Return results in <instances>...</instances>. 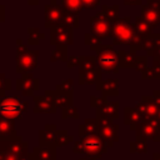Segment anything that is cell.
Wrapping results in <instances>:
<instances>
[{"label":"cell","instance_id":"6da1fadb","mask_svg":"<svg viewBox=\"0 0 160 160\" xmlns=\"http://www.w3.org/2000/svg\"><path fill=\"white\" fill-rule=\"evenodd\" d=\"M96 62L98 68L102 72H119L120 69V60H119V51L114 50L112 44H102L96 51Z\"/></svg>","mask_w":160,"mask_h":160},{"label":"cell","instance_id":"7a4b0ae2","mask_svg":"<svg viewBox=\"0 0 160 160\" xmlns=\"http://www.w3.org/2000/svg\"><path fill=\"white\" fill-rule=\"evenodd\" d=\"M39 54L38 50H29L28 46L22 44L21 39H16V72L21 75L32 72L38 65Z\"/></svg>","mask_w":160,"mask_h":160},{"label":"cell","instance_id":"3957f363","mask_svg":"<svg viewBox=\"0 0 160 160\" xmlns=\"http://www.w3.org/2000/svg\"><path fill=\"white\" fill-rule=\"evenodd\" d=\"M135 35H136V30L134 24L131 22L130 16L119 18L115 22H112V26H111L112 45H119V44L130 45Z\"/></svg>","mask_w":160,"mask_h":160},{"label":"cell","instance_id":"277c9868","mask_svg":"<svg viewBox=\"0 0 160 160\" xmlns=\"http://www.w3.org/2000/svg\"><path fill=\"white\" fill-rule=\"evenodd\" d=\"M26 108V101L19 96H2L0 99V119H18L22 115Z\"/></svg>","mask_w":160,"mask_h":160},{"label":"cell","instance_id":"5b68a950","mask_svg":"<svg viewBox=\"0 0 160 160\" xmlns=\"http://www.w3.org/2000/svg\"><path fill=\"white\" fill-rule=\"evenodd\" d=\"M96 119H98V124H99L100 138L104 140L106 146H112L114 142H116L119 140V136H118L119 126L116 124H114L112 120H110L102 115H98Z\"/></svg>","mask_w":160,"mask_h":160},{"label":"cell","instance_id":"8992f818","mask_svg":"<svg viewBox=\"0 0 160 160\" xmlns=\"http://www.w3.org/2000/svg\"><path fill=\"white\" fill-rule=\"evenodd\" d=\"M50 44L56 45H72L74 44V29L60 24L50 28Z\"/></svg>","mask_w":160,"mask_h":160},{"label":"cell","instance_id":"52a82bcc","mask_svg":"<svg viewBox=\"0 0 160 160\" xmlns=\"http://www.w3.org/2000/svg\"><path fill=\"white\" fill-rule=\"evenodd\" d=\"M111 26L112 24L104 16L101 11H98L90 16V32L99 36L101 40L111 38Z\"/></svg>","mask_w":160,"mask_h":160},{"label":"cell","instance_id":"ba28073f","mask_svg":"<svg viewBox=\"0 0 160 160\" xmlns=\"http://www.w3.org/2000/svg\"><path fill=\"white\" fill-rule=\"evenodd\" d=\"M84 152H86L89 156H95V158H101L104 152H106V144L104 140L100 138V135H89V136H82V140L80 144Z\"/></svg>","mask_w":160,"mask_h":160},{"label":"cell","instance_id":"9c48e42d","mask_svg":"<svg viewBox=\"0 0 160 160\" xmlns=\"http://www.w3.org/2000/svg\"><path fill=\"white\" fill-rule=\"evenodd\" d=\"M65 14H66V10L61 5L51 4V2L44 5V16H45L44 26L49 29V28L62 24Z\"/></svg>","mask_w":160,"mask_h":160},{"label":"cell","instance_id":"30bf717a","mask_svg":"<svg viewBox=\"0 0 160 160\" xmlns=\"http://www.w3.org/2000/svg\"><path fill=\"white\" fill-rule=\"evenodd\" d=\"M159 128H160V120L158 118L144 120L135 129L136 139H141V140H145V141H148V140H152L154 141Z\"/></svg>","mask_w":160,"mask_h":160},{"label":"cell","instance_id":"8fae6325","mask_svg":"<svg viewBox=\"0 0 160 160\" xmlns=\"http://www.w3.org/2000/svg\"><path fill=\"white\" fill-rule=\"evenodd\" d=\"M40 82L39 79L34 78L32 72H25L20 79L16 80V90H19L24 96L34 95L36 90H39Z\"/></svg>","mask_w":160,"mask_h":160},{"label":"cell","instance_id":"7c38bea8","mask_svg":"<svg viewBox=\"0 0 160 160\" xmlns=\"http://www.w3.org/2000/svg\"><path fill=\"white\" fill-rule=\"evenodd\" d=\"M135 108L144 115L145 120L158 118L159 110H160V108L155 104L152 95H151V96H149V95H142V96H141V100L135 105Z\"/></svg>","mask_w":160,"mask_h":160},{"label":"cell","instance_id":"4fadbf2b","mask_svg":"<svg viewBox=\"0 0 160 160\" xmlns=\"http://www.w3.org/2000/svg\"><path fill=\"white\" fill-rule=\"evenodd\" d=\"M44 95L50 98L56 108L58 106L66 108V106L72 105V92H61L58 90H46Z\"/></svg>","mask_w":160,"mask_h":160},{"label":"cell","instance_id":"5bb4252c","mask_svg":"<svg viewBox=\"0 0 160 160\" xmlns=\"http://www.w3.org/2000/svg\"><path fill=\"white\" fill-rule=\"evenodd\" d=\"M96 90H99L104 99L108 96H118L119 95V80L118 79H106L101 80L95 85Z\"/></svg>","mask_w":160,"mask_h":160},{"label":"cell","instance_id":"9a60e30c","mask_svg":"<svg viewBox=\"0 0 160 160\" xmlns=\"http://www.w3.org/2000/svg\"><path fill=\"white\" fill-rule=\"evenodd\" d=\"M145 120L144 115L136 109V108H130V106H126L124 109V122L126 125H130V129L135 131L136 126Z\"/></svg>","mask_w":160,"mask_h":160},{"label":"cell","instance_id":"2e32d148","mask_svg":"<svg viewBox=\"0 0 160 160\" xmlns=\"http://www.w3.org/2000/svg\"><path fill=\"white\" fill-rule=\"evenodd\" d=\"M34 101H35V106H34L35 112H55L56 111V106L54 105L52 100L46 95H35Z\"/></svg>","mask_w":160,"mask_h":160},{"label":"cell","instance_id":"e0dca14e","mask_svg":"<svg viewBox=\"0 0 160 160\" xmlns=\"http://www.w3.org/2000/svg\"><path fill=\"white\" fill-rule=\"evenodd\" d=\"M96 115H102L110 120L119 118V102L118 101H105L99 109H96Z\"/></svg>","mask_w":160,"mask_h":160},{"label":"cell","instance_id":"ac0fdd59","mask_svg":"<svg viewBox=\"0 0 160 160\" xmlns=\"http://www.w3.org/2000/svg\"><path fill=\"white\" fill-rule=\"evenodd\" d=\"M101 75L102 71L100 70V68H96L92 71H88V72H82L79 74V84L84 85H96L101 81Z\"/></svg>","mask_w":160,"mask_h":160},{"label":"cell","instance_id":"d6986e66","mask_svg":"<svg viewBox=\"0 0 160 160\" xmlns=\"http://www.w3.org/2000/svg\"><path fill=\"white\" fill-rule=\"evenodd\" d=\"M141 16L152 26V29L160 24V11L149 8L146 4L141 5Z\"/></svg>","mask_w":160,"mask_h":160},{"label":"cell","instance_id":"ffe728a7","mask_svg":"<svg viewBox=\"0 0 160 160\" xmlns=\"http://www.w3.org/2000/svg\"><path fill=\"white\" fill-rule=\"evenodd\" d=\"M134 26H135L136 34L140 35L141 38H149V36L152 34V26H151L141 15H139V16L135 18Z\"/></svg>","mask_w":160,"mask_h":160},{"label":"cell","instance_id":"44dd1931","mask_svg":"<svg viewBox=\"0 0 160 160\" xmlns=\"http://www.w3.org/2000/svg\"><path fill=\"white\" fill-rule=\"evenodd\" d=\"M80 59H81V62H80V66H79V74L92 71L98 68L96 56H94V55H80Z\"/></svg>","mask_w":160,"mask_h":160},{"label":"cell","instance_id":"7402d4cb","mask_svg":"<svg viewBox=\"0 0 160 160\" xmlns=\"http://www.w3.org/2000/svg\"><path fill=\"white\" fill-rule=\"evenodd\" d=\"M80 134H81V136L99 135V124H98V119H88V120L80 126Z\"/></svg>","mask_w":160,"mask_h":160},{"label":"cell","instance_id":"603a6c76","mask_svg":"<svg viewBox=\"0 0 160 160\" xmlns=\"http://www.w3.org/2000/svg\"><path fill=\"white\" fill-rule=\"evenodd\" d=\"M136 52L132 51H119V60H120V68H132L136 61Z\"/></svg>","mask_w":160,"mask_h":160},{"label":"cell","instance_id":"cb8c5ba5","mask_svg":"<svg viewBox=\"0 0 160 160\" xmlns=\"http://www.w3.org/2000/svg\"><path fill=\"white\" fill-rule=\"evenodd\" d=\"M68 59H69V55H68V46L66 45H56L55 49L52 50L51 55H50L51 62H55V61L66 62Z\"/></svg>","mask_w":160,"mask_h":160},{"label":"cell","instance_id":"d4e9b609","mask_svg":"<svg viewBox=\"0 0 160 160\" xmlns=\"http://www.w3.org/2000/svg\"><path fill=\"white\" fill-rule=\"evenodd\" d=\"M104 16L112 24L115 22L118 19H119V5L118 4H114V5H106V4H102L101 5V10H100Z\"/></svg>","mask_w":160,"mask_h":160},{"label":"cell","instance_id":"484cf974","mask_svg":"<svg viewBox=\"0 0 160 160\" xmlns=\"http://www.w3.org/2000/svg\"><path fill=\"white\" fill-rule=\"evenodd\" d=\"M61 6L71 14H79L84 9L82 0H61Z\"/></svg>","mask_w":160,"mask_h":160},{"label":"cell","instance_id":"4316f807","mask_svg":"<svg viewBox=\"0 0 160 160\" xmlns=\"http://www.w3.org/2000/svg\"><path fill=\"white\" fill-rule=\"evenodd\" d=\"M28 35H29V39H28V42L30 45H38L40 42V40L45 39V32H41L40 29L38 28H29L28 29Z\"/></svg>","mask_w":160,"mask_h":160},{"label":"cell","instance_id":"83f0119b","mask_svg":"<svg viewBox=\"0 0 160 160\" xmlns=\"http://www.w3.org/2000/svg\"><path fill=\"white\" fill-rule=\"evenodd\" d=\"M84 42H85V45L90 46L91 50H94V51H96V50L102 45L101 39H100L99 36L94 35L92 32H85V34H84Z\"/></svg>","mask_w":160,"mask_h":160},{"label":"cell","instance_id":"f1b7e54d","mask_svg":"<svg viewBox=\"0 0 160 160\" xmlns=\"http://www.w3.org/2000/svg\"><path fill=\"white\" fill-rule=\"evenodd\" d=\"M130 151L136 154H145L148 151V142L141 139H136L130 142Z\"/></svg>","mask_w":160,"mask_h":160},{"label":"cell","instance_id":"f546056e","mask_svg":"<svg viewBox=\"0 0 160 160\" xmlns=\"http://www.w3.org/2000/svg\"><path fill=\"white\" fill-rule=\"evenodd\" d=\"M62 24H64V25H68V26H70V28H72V29L79 28V25H80L79 14H71V12H66V14H65V16H64Z\"/></svg>","mask_w":160,"mask_h":160},{"label":"cell","instance_id":"4dcf8cb0","mask_svg":"<svg viewBox=\"0 0 160 160\" xmlns=\"http://www.w3.org/2000/svg\"><path fill=\"white\" fill-rule=\"evenodd\" d=\"M55 90L61 91V92H72V90H74V80L72 79H66V80L56 84Z\"/></svg>","mask_w":160,"mask_h":160},{"label":"cell","instance_id":"1f68e13d","mask_svg":"<svg viewBox=\"0 0 160 160\" xmlns=\"http://www.w3.org/2000/svg\"><path fill=\"white\" fill-rule=\"evenodd\" d=\"M141 50L146 51V56H152L155 46H154V40L149 36V38H144L142 40V45H141Z\"/></svg>","mask_w":160,"mask_h":160},{"label":"cell","instance_id":"d6a6232c","mask_svg":"<svg viewBox=\"0 0 160 160\" xmlns=\"http://www.w3.org/2000/svg\"><path fill=\"white\" fill-rule=\"evenodd\" d=\"M11 89V80L6 78L4 72H0V96L2 98L6 90Z\"/></svg>","mask_w":160,"mask_h":160},{"label":"cell","instance_id":"836d02e7","mask_svg":"<svg viewBox=\"0 0 160 160\" xmlns=\"http://www.w3.org/2000/svg\"><path fill=\"white\" fill-rule=\"evenodd\" d=\"M146 68H148V56H146V55H138V56H136L135 65H134V69H135L136 71L142 72Z\"/></svg>","mask_w":160,"mask_h":160},{"label":"cell","instance_id":"e575fe53","mask_svg":"<svg viewBox=\"0 0 160 160\" xmlns=\"http://www.w3.org/2000/svg\"><path fill=\"white\" fill-rule=\"evenodd\" d=\"M142 40H144V38H141L140 35H135V38H134V40L131 41V44L129 45L130 46V51H132V52H136L138 50H141V45H142Z\"/></svg>","mask_w":160,"mask_h":160},{"label":"cell","instance_id":"d590c367","mask_svg":"<svg viewBox=\"0 0 160 160\" xmlns=\"http://www.w3.org/2000/svg\"><path fill=\"white\" fill-rule=\"evenodd\" d=\"M79 118V114H78V110L75 106H66V108H62V118L66 119V118Z\"/></svg>","mask_w":160,"mask_h":160},{"label":"cell","instance_id":"8d00e7d4","mask_svg":"<svg viewBox=\"0 0 160 160\" xmlns=\"http://www.w3.org/2000/svg\"><path fill=\"white\" fill-rule=\"evenodd\" d=\"M80 62H81L80 56L70 55L69 59H68V61H66V66H68V69H72L75 66H80Z\"/></svg>","mask_w":160,"mask_h":160},{"label":"cell","instance_id":"74e56055","mask_svg":"<svg viewBox=\"0 0 160 160\" xmlns=\"http://www.w3.org/2000/svg\"><path fill=\"white\" fill-rule=\"evenodd\" d=\"M141 78L145 79V80H150V79H156V72L154 70L152 66L150 68H146L142 72H141Z\"/></svg>","mask_w":160,"mask_h":160},{"label":"cell","instance_id":"f35d334b","mask_svg":"<svg viewBox=\"0 0 160 160\" xmlns=\"http://www.w3.org/2000/svg\"><path fill=\"white\" fill-rule=\"evenodd\" d=\"M106 101V99H104L102 96L101 98H96V96H90V104H91V106L92 108H96V109H99L104 102Z\"/></svg>","mask_w":160,"mask_h":160},{"label":"cell","instance_id":"ab89813d","mask_svg":"<svg viewBox=\"0 0 160 160\" xmlns=\"http://www.w3.org/2000/svg\"><path fill=\"white\" fill-rule=\"evenodd\" d=\"M100 4V0H82V6L84 9H95Z\"/></svg>","mask_w":160,"mask_h":160},{"label":"cell","instance_id":"60d3db41","mask_svg":"<svg viewBox=\"0 0 160 160\" xmlns=\"http://www.w3.org/2000/svg\"><path fill=\"white\" fill-rule=\"evenodd\" d=\"M149 8L154 9V10H158L160 11V0H149L148 2H145Z\"/></svg>","mask_w":160,"mask_h":160},{"label":"cell","instance_id":"b9f144b4","mask_svg":"<svg viewBox=\"0 0 160 160\" xmlns=\"http://www.w3.org/2000/svg\"><path fill=\"white\" fill-rule=\"evenodd\" d=\"M152 98H154L155 104L160 108V90H154L152 91Z\"/></svg>","mask_w":160,"mask_h":160},{"label":"cell","instance_id":"7bdbcfd3","mask_svg":"<svg viewBox=\"0 0 160 160\" xmlns=\"http://www.w3.org/2000/svg\"><path fill=\"white\" fill-rule=\"evenodd\" d=\"M152 61L160 62V48H156V49L154 50V54H152Z\"/></svg>","mask_w":160,"mask_h":160},{"label":"cell","instance_id":"ee69618b","mask_svg":"<svg viewBox=\"0 0 160 160\" xmlns=\"http://www.w3.org/2000/svg\"><path fill=\"white\" fill-rule=\"evenodd\" d=\"M152 68L156 72V79H160V62H156V61H152Z\"/></svg>","mask_w":160,"mask_h":160},{"label":"cell","instance_id":"f6af8a7d","mask_svg":"<svg viewBox=\"0 0 160 160\" xmlns=\"http://www.w3.org/2000/svg\"><path fill=\"white\" fill-rule=\"evenodd\" d=\"M125 5H142V0H122Z\"/></svg>","mask_w":160,"mask_h":160},{"label":"cell","instance_id":"bcb514c9","mask_svg":"<svg viewBox=\"0 0 160 160\" xmlns=\"http://www.w3.org/2000/svg\"><path fill=\"white\" fill-rule=\"evenodd\" d=\"M5 21V5L0 4V22Z\"/></svg>","mask_w":160,"mask_h":160},{"label":"cell","instance_id":"7dc6e473","mask_svg":"<svg viewBox=\"0 0 160 160\" xmlns=\"http://www.w3.org/2000/svg\"><path fill=\"white\" fill-rule=\"evenodd\" d=\"M28 1V4H30V5H38L39 2H40V0H26Z\"/></svg>","mask_w":160,"mask_h":160},{"label":"cell","instance_id":"c3c4849f","mask_svg":"<svg viewBox=\"0 0 160 160\" xmlns=\"http://www.w3.org/2000/svg\"><path fill=\"white\" fill-rule=\"evenodd\" d=\"M154 141H158V142H160V128H159V130H158V132H156V136H155Z\"/></svg>","mask_w":160,"mask_h":160},{"label":"cell","instance_id":"681fc988","mask_svg":"<svg viewBox=\"0 0 160 160\" xmlns=\"http://www.w3.org/2000/svg\"><path fill=\"white\" fill-rule=\"evenodd\" d=\"M152 160H160V152H154L152 154Z\"/></svg>","mask_w":160,"mask_h":160},{"label":"cell","instance_id":"f907efd6","mask_svg":"<svg viewBox=\"0 0 160 160\" xmlns=\"http://www.w3.org/2000/svg\"><path fill=\"white\" fill-rule=\"evenodd\" d=\"M50 2L51 4H56V0H50Z\"/></svg>","mask_w":160,"mask_h":160},{"label":"cell","instance_id":"816d5d0a","mask_svg":"<svg viewBox=\"0 0 160 160\" xmlns=\"http://www.w3.org/2000/svg\"><path fill=\"white\" fill-rule=\"evenodd\" d=\"M158 119L160 120V110H159V115H158Z\"/></svg>","mask_w":160,"mask_h":160},{"label":"cell","instance_id":"f5cc1de1","mask_svg":"<svg viewBox=\"0 0 160 160\" xmlns=\"http://www.w3.org/2000/svg\"><path fill=\"white\" fill-rule=\"evenodd\" d=\"M142 1H144V0H142ZM145 1H146V2H148V1H149V0H145Z\"/></svg>","mask_w":160,"mask_h":160}]
</instances>
